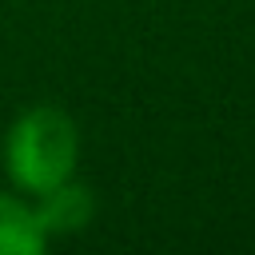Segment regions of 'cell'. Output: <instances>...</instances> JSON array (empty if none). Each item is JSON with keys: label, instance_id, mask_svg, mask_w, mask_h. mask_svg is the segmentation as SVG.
Masks as SVG:
<instances>
[{"label": "cell", "instance_id": "7a4b0ae2", "mask_svg": "<svg viewBox=\"0 0 255 255\" xmlns=\"http://www.w3.org/2000/svg\"><path fill=\"white\" fill-rule=\"evenodd\" d=\"M44 203L36 207V219L44 227V235H56V231H80L88 219H92V195L88 187H76V183H56L48 191H40Z\"/></svg>", "mask_w": 255, "mask_h": 255}, {"label": "cell", "instance_id": "3957f363", "mask_svg": "<svg viewBox=\"0 0 255 255\" xmlns=\"http://www.w3.org/2000/svg\"><path fill=\"white\" fill-rule=\"evenodd\" d=\"M44 239L48 235L36 211L12 195H0V255H36Z\"/></svg>", "mask_w": 255, "mask_h": 255}, {"label": "cell", "instance_id": "6da1fadb", "mask_svg": "<svg viewBox=\"0 0 255 255\" xmlns=\"http://www.w3.org/2000/svg\"><path fill=\"white\" fill-rule=\"evenodd\" d=\"M76 151H80V135L72 116H64L60 108H32L12 124L4 143V163L20 187L40 195L72 175Z\"/></svg>", "mask_w": 255, "mask_h": 255}]
</instances>
